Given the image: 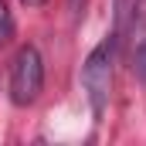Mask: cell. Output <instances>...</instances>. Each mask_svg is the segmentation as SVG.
I'll list each match as a JSON object with an SVG mask.
<instances>
[{
  "label": "cell",
  "mask_w": 146,
  "mask_h": 146,
  "mask_svg": "<svg viewBox=\"0 0 146 146\" xmlns=\"http://www.w3.org/2000/svg\"><path fill=\"white\" fill-rule=\"evenodd\" d=\"M133 72L139 75V78H146V37L136 44V51H133Z\"/></svg>",
  "instance_id": "277c9868"
},
{
  "label": "cell",
  "mask_w": 146,
  "mask_h": 146,
  "mask_svg": "<svg viewBox=\"0 0 146 146\" xmlns=\"http://www.w3.org/2000/svg\"><path fill=\"white\" fill-rule=\"evenodd\" d=\"M21 3H27V7H41L44 0H21Z\"/></svg>",
  "instance_id": "52a82bcc"
},
{
  "label": "cell",
  "mask_w": 146,
  "mask_h": 146,
  "mask_svg": "<svg viewBox=\"0 0 146 146\" xmlns=\"http://www.w3.org/2000/svg\"><path fill=\"white\" fill-rule=\"evenodd\" d=\"M44 88V61H41V51L34 44H24L17 54H14V65H10V99L17 106H31Z\"/></svg>",
  "instance_id": "7a4b0ae2"
},
{
  "label": "cell",
  "mask_w": 146,
  "mask_h": 146,
  "mask_svg": "<svg viewBox=\"0 0 146 146\" xmlns=\"http://www.w3.org/2000/svg\"><path fill=\"white\" fill-rule=\"evenodd\" d=\"M112 58H115V37H106L102 44H95L82 65V85L88 92V102L95 115H102L106 102H109V88H112Z\"/></svg>",
  "instance_id": "6da1fadb"
},
{
  "label": "cell",
  "mask_w": 146,
  "mask_h": 146,
  "mask_svg": "<svg viewBox=\"0 0 146 146\" xmlns=\"http://www.w3.org/2000/svg\"><path fill=\"white\" fill-rule=\"evenodd\" d=\"M122 17H126V0H119V24H122Z\"/></svg>",
  "instance_id": "8992f818"
},
{
  "label": "cell",
  "mask_w": 146,
  "mask_h": 146,
  "mask_svg": "<svg viewBox=\"0 0 146 146\" xmlns=\"http://www.w3.org/2000/svg\"><path fill=\"white\" fill-rule=\"evenodd\" d=\"M82 7H85V0H68V10H72V17H75V21L82 17Z\"/></svg>",
  "instance_id": "5b68a950"
},
{
  "label": "cell",
  "mask_w": 146,
  "mask_h": 146,
  "mask_svg": "<svg viewBox=\"0 0 146 146\" xmlns=\"http://www.w3.org/2000/svg\"><path fill=\"white\" fill-rule=\"evenodd\" d=\"M10 37H14V17H10L7 3H0V48H3Z\"/></svg>",
  "instance_id": "3957f363"
}]
</instances>
